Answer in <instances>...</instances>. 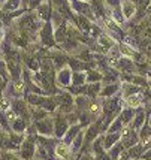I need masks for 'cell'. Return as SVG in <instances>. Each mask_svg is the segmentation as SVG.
<instances>
[{"instance_id": "1", "label": "cell", "mask_w": 151, "mask_h": 160, "mask_svg": "<svg viewBox=\"0 0 151 160\" xmlns=\"http://www.w3.org/2000/svg\"><path fill=\"white\" fill-rule=\"evenodd\" d=\"M72 105H73V99L70 98L69 94H63L62 99H60V106H62L63 111L69 112L70 111V108H72Z\"/></svg>"}, {"instance_id": "2", "label": "cell", "mask_w": 151, "mask_h": 160, "mask_svg": "<svg viewBox=\"0 0 151 160\" xmlns=\"http://www.w3.org/2000/svg\"><path fill=\"white\" fill-rule=\"evenodd\" d=\"M66 129H68L66 120L57 118V127H55V133H57V136H63L64 132H66Z\"/></svg>"}, {"instance_id": "3", "label": "cell", "mask_w": 151, "mask_h": 160, "mask_svg": "<svg viewBox=\"0 0 151 160\" xmlns=\"http://www.w3.org/2000/svg\"><path fill=\"white\" fill-rule=\"evenodd\" d=\"M38 127H39V130H41L42 133H45V135H49V133H51V123H49L48 120H45V123H39Z\"/></svg>"}, {"instance_id": "4", "label": "cell", "mask_w": 151, "mask_h": 160, "mask_svg": "<svg viewBox=\"0 0 151 160\" xmlns=\"http://www.w3.org/2000/svg\"><path fill=\"white\" fill-rule=\"evenodd\" d=\"M133 5H132L130 2H126V3H123V12L126 17H130L132 14H133Z\"/></svg>"}, {"instance_id": "5", "label": "cell", "mask_w": 151, "mask_h": 160, "mask_svg": "<svg viewBox=\"0 0 151 160\" xmlns=\"http://www.w3.org/2000/svg\"><path fill=\"white\" fill-rule=\"evenodd\" d=\"M99 43L103 45L106 49H109L111 47H112V41H111L108 36H100V38H99Z\"/></svg>"}, {"instance_id": "6", "label": "cell", "mask_w": 151, "mask_h": 160, "mask_svg": "<svg viewBox=\"0 0 151 160\" xmlns=\"http://www.w3.org/2000/svg\"><path fill=\"white\" fill-rule=\"evenodd\" d=\"M33 153V147L30 142H27L26 145H24V150H23V156H24V159H30V156Z\"/></svg>"}, {"instance_id": "7", "label": "cell", "mask_w": 151, "mask_h": 160, "mask_svg": "<svg viewBox=\"0 0 151 160\" xmlns=\"http://www.w3.org/2000/svg\"><path fill=\"white\" fill-rule=\"evenodd\" d=\"M117 139H118L117 135H109V136L106 138V141H105V147H106V148H111L112 144H114V141H117Z\"/></svg>"}, {"instance_id": "8", "label": "cell", "mask_w": 151, "mask_h": 160, "mask_svg": "<svg viewBox=\"0 0 151 160\" xmlns=\"http://www.w3.org/2000/svg\"><path fill=\"white\" fill-rule=\"evenodd\" d=\"M96 132H97V127H96V126H91V127L88 129V133H87V141H91V139H93V138H94V136L97 135Z\"/></svg>"}, {"instance_id": "9", "label": "cell", "mask_w": 151, "mask_h": 160, "mask_svg": "<svg viewBox=\"0 0 151 160\" xmlns=\"http://www.w3.org/2000/svg\"><path fill=\"white\" fill-rule=\"evenodd\" d=\"M57 154L60 156V157H66V154H68V147L66 145H60V147H57Z\"/></svg>"}, {"instance_id": "10", "label": "cell", "mask_w": 151, "mask_h": 160, "mask_svg": "<svg viewBox=\"0 0 151 160\" xmlns=\"http://www.w3.org/2000/svg\"><path fill=\"white\" fill-rule=\"evenodd\" d=\"M120 66H121L124 70H130L132 68H133V64H132L129 60H120Z\"/></svg>"}, {"instance_id": "11", "label": "cell", "mask_w": 151, "mask_h": 160, "mask_svg": "<svg viewBox=\"0 0 151 160\" xmlns=\"http://www.w3.org/2000/svg\"><path fill=\"white\" fill-rule=\"evenodd\" d=\"M135 3H136V6L141 9V11H144L145 8H147V5L150 3V0H135Z\"/></svg>"}, {"instance_id": "12", "label": "cell", "mask_w": 151, "mask_h": 160, "mask_svg": "<svg viewBox=\"0 0 151 160\" xmlns=\"http://www.w3.org/2000/svg\"><path fill=\"white\" fill-rule=\"evenodd\" d=\"M142 153V147H135V148H132L130 150V156H133L135 159L139 157V154Z\"/></svg>"}, {"instance_id": "13", "label": "cell", "mask_w": 151, "mask_h": 160, "mask_svg": "<svg viewBox=\"0 0 151 160\" xmlns=\"http://www.w3.org/2000/svg\"><path fill=\"white\" fill-rule=\"evenodd\" d=\"M48 30H49V27L45 28V33H43V36H45V38H43V41L47 42V43H49V45H51V43H53V38H51V32L48 33Z\"/></svg>"}, {"instance_id": "14", "label": "cell", "mask_w": 151, "mask_h": 160, "mask_svg": "<svg viewBox=\"0 0 151 160\" xmlns=\"http://www.w3.org/2000/svg\"><path fill=\"white\" fill-rule=\"evenodd\" d=\"M121 121H123V120H121V117H120V118L117 120V123H115V124H114V126H112V127L109 129L111 132H115V130H118V129L121 127Z\"/></svg>"}, {"instance_id": "15", "label": "cell", "mask_w": 151, "mask_h": 160, "mask_svg": "<svg viewBox=\"0 0 151 160\" xmlns=\"http://www.w3.org/2000/svg\"><path fill=\"white\" fill-rule=\"evenodd\" d=\"M84 81V77H79L78 73H73V84H79Z\"/></svg>"}, {"instance_id": "16", "label": "cell", "mask_w": 151, "mask_h": 160, "mask_svg": "<svg viewBox=\"0 0 151 160\" xmlns=\"http://www.w3.org/2000/svg\"><path fill=\"white\" fill-rule=\"evenodd\" d=\"M142 120H144V114H141V115H139V117H138L136 118V123H135V126H141V123H142Z\"/></svg>"}, {"instance_id": "17", "label": "cell", "mask_w": 151, "mask_h": 160, "mask_svg": "<svg viewBox=\"0 0 151 160\" xmlns=\"http://www.w3.org/2000/svg\"><path fill=\"white\" fill-rule=\"evenodd\" d=\"M129 103H130V105H136L138 103V98H136V96H130V99H129Z\"/></svg>"}, {"instance_id": "18", "label": "cell", "mask_w": 151, "mask_h": 160, "mask_svg": "<svg viewBox=\"0 0 151 160\" xmlns=\"http://www.w3.org/2000/svg\"><path fill=\"white\" fill-rule=\"evenodd\" d=\"M90 73H91V75H90V79H99V78H100V75H96V72H90Z\"/></svg>"}, {"instance_id": "19", "label": "cell", "mask_w": 151, "mask_h": 160, "mask_svg": "<svg viewBox=\"0 0 151 160\" xmlns=\"http://www.w3.org/2000/svg\"><path fill=\"white\" fill-rule=\"evenodd\" d=\"M106 2H108V3H111L112 6H117L118 3H120V0H106Z\"/></svg>"}, {"instance_id": "20", "label": "cell", "mask_w": 151, "mask_h": 160, "mask_svg": "<svg viewBox=\"0 0 151 160\" xmlns=\"http://www.w3.org/2000/svg\"><path fill=\"white\" fill-rule=\"evenodd\" d=\"M0 41H2V33H0Z\"/></svg>"}]
</instances>
